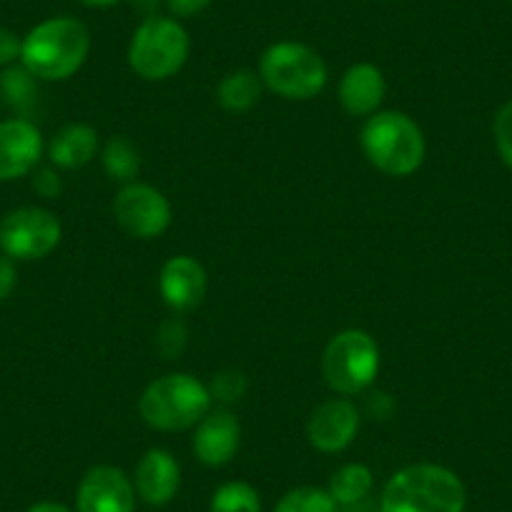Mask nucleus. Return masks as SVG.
<instances>
[{
	"mask_svg": "<svg viewBox=\"0 0 512 512\" xmlns=\"http://www.w3.org/2000/svg\"><path fill=\"white\" fill-rule=\"evenodd\" d=\"M91 53L86 23L56 16L38 23L21 43V66L38 81H66L76 76Z\"/></svg>",
	"mask_w": 512,
	"mask_h": 512,
	"instance_id": "nucleus-1",
	"label": "nucleus"
},
{
	"mask_svg": "<svg viewBox=\"0 0 512 512\" xmlns=\"http://www.w3.org/2000/svg\"><path fill=\"white\" fill-rule=\"evenodd\" d=\"M467 492L460 477L435 462L402 467L387 480L379 512H465Z\"/></svg>",
	"mask_w": 512,
	"mask_h": 512,
	"instance_id": "nucleus-2",
	"label": "nucleus"
},
{
	"mask_svg": "<svg viewBox=\"0 0 512 512\" xmlns=\"http://www.w3.org/2000/svg\"><path fill=\"white\" fill-rule=\"evenodd\" d=\"M364 156L387 176H410L427 154L422 128L407 113L377 111L367 118L359 136Z\"/></svg>",
	"mask_w": 512,
	"mask_h": 512,
	"instance_id": "nucleus-3",
	"label": "nucleus"
},
{
	"mask_svg": "<svg viewBox=\"0 0 512 512\" xmlns=\"http://www.w3.org/2000/svg\"><path fill=\"white\" fill-rule=\"evenodd\" d=\"M211 392L186 372L154 379L139 400V415L151 430L184 432L199 425L211 410Z\"/></svg>",
	"mask_w": 512,
	"mask_h": 512,
	"instance_id": "nucleus-4",
	"label": "nucleus"
},
{
	"mask_svg": "<svg viewBox=\"0 0 512 512\" xmlns=\"http://www.w3.org/2000/svg\"><path fill=\"white\" fill-rule=\"evenodd\" d=\"M191 38L179 18L149 16L128 43V66L144 81H166L184 68Z\"/></svg>",
	"mask_w": 512,
	"mask_h": 512,
	"instance_id": "nucleus-5",
	"label": "nucleus"
},
{
	"mask_svg": "<svg viewBox=\"0 0 512 512\" xmlns=\"http://www.w3.org/2000/svg\"><path fill=\"white\" fill-rule=\"evenodd\" d=\"M327 63L314 48L299 41H277L262 53L259 78L269 91L287 101H309L327 86Z\"/></svg>",
	"mask_w": 512,
	"mask_h": 512,
	"instance_id": "nucleus-6",
	"label": "nucleus"
},
{
	"mask_svg": "<svg viewBox=\"0 0 512 512\" xmlns=\"http://www.w3.org/2000/svg\"><path fill=\"white\" fill-rule=\"evenodd\" d=\"M379 372V347L372 334L344 329L329 339L322 354V374L329 390L342 397L359 395Z\"/></svg>",
	"mask_w": 512,
	"mask_h": 512,
	"instance_id": "nucleus-7",
	"label": "nucleus"
},
{
	"mask_svg": "<svg viewBox=\"0 0 512 512\" xmlns=\"http://www.w3.org/2000/svg\"><path fill=\"white\" fill-rule=\"evenodd\" d=\"M61 221L41 206H23L0 221V251L13 262H38L61 244Z\"/></svg>",
	"mask_w": 512,
	"mask_h": 512,
	"instance_id": "nucleus-8",
	"label": "nucleus"
},
{
	"mask_svg": "<svg viewBox=\"0 0 512 512\" xmlns=\"http://www.w3.org/2000/svg\"><path fill=\"white\" fill-rule=\"evenodd\" d=\"M113 216L128 236L144 241L159 239L171 226V204L154 186L131 181L116 194Z\"/></svg>",
	"mask_w": 512,
	"mask_h": 512,
	"instance_id": "nucleus-9",
	"label": "nucleus"
},
{
	"mask_svg": "<svg viewBox=\"0 0 512 512\" xmlns=\"http://www.w3.org/2000/svg\"><path fill=\"white\" fill-rule=\"evenodd\" d=\"M134 480L113 465H96L83 475L76 492V512H134Z\"/></svg>",
	"mask_w": 512,
	"mask_h": 512,
	"instance_id": "nucleus-10",
	"label": "nucleus"
},
{
	"mask_svg": "<svg viewBox=\"0 0 512 512\" xmlns=\"http://www.w3.org/2000/svg\"><path fill=\"white\" fill-rule=\"evenodd\" d=\"M359 432V410L344 397H332L314 407L307 422L309 445L324 455L347 450Z\"/></svg>",
	"mask_w": 512,
	"mask_h": 512,
	"instance_id": "nucleus-11",
	"label": "nucleus"
},
{
	"mask_svg": "<svg viewBox=\"0 0 512 512\" xmlns=\"http://www.w3.org/2000/svg\"><path fill=\"white\" fill-rule=\"evenodd\" d=\"M43 156V136L28 118L0 121V184L31 174Z\"/></svg>",
	"mask_w": 512,
	"mask_h": 512,
	"instance_id": "nucleus-12",
	"label": "nucleus"
},
{
	"mask_svg": "<svg viewBox=\"0 0 512 512\" xmlns=\"http://www.w3.org/2000/svg\"><path fill=\"white\" fill-rule=\"evenodd\" d=\"M241 442V425L229 410H209V415L196 425L194 455L206 467H224L234 460Z\"/></svg>",
	"mask_w": 512,
	"mask_h": 512,
	"instance_id": "nucleus-13",
	"label": "nucleus"
},
{
	"mask_svg": "<svg viewBox=\"0 0 512 512\" xmlns=\"http://www.w3.org/2000/svg\"><path fill=\"white\" fill-rule=\"evenodd\" d=\"M206 287H209L206 269L191 256H171L161 267L159 292L166 307L174 309L176 314L199 307L201 299L206 297Z\"/></svg>",
	"mask_w": 512,
	"mask_h": 512,
	"instance_id": "nucleus-14",
	"label": "nucleus"
},
{
	"mask_svg": "<svg viewBox=\"0 0 512 512\" xmlns=\"http://www.w3.org/2000/svg\"><path fill=\"white\" fill-rule=\"evenodd\" d=\"M181 485L179 462L171 452L154 447L139 460L134 472L136 495L151 507L169 505Z\"/></svg>",
	"mask_w": 512,
	"mask_h": 512,
	"instance_id": "nucleus-15",
	"label": "nucleus"
},
{
	"mask_svg": "<svg viewBox=\"0 0 512 512\" xmlns=\"http://www.w3.org/2000/svg\"><path fill=\"white\" fill-rule=\"evenodd\" d=\"M387 96V81L372 63H354L339 81V103L349 116H372Z\"/></svg>",
	"mask_w": 512,
	"mask_h": 512,
	"instance_id": "nucleus-16",
	"label": "nucleus"
},
{
	"mask_svg": "<svg viewBox=\"0 0 512 512\" xmlns=\"http://www.w3.org/2000/svg\"><path fill=\"white\" fill-rule=\"evenodd\" d=\"M98 151V134L96 128L86 126V123H68L53 136L48 144V159L58 169H81L88 161L96 156Z\"/></svg>",
	"mask_w": 512,
	"mask_h": 512,
	"instance_id": "nucleus-17",
	"label": "nucleus"
},
{
	"mask_svg": "<svg viewBox=\"0 0 512 512\" xmlns=\"http://www.w3.org/2000/svg\"><path fill=\"white\" fill-rule=\"evenodd\" d=\"M262 88L264 83L259 73L249 71V68H236V71L226 73L219 81V86H216V103L224 111L244 113L259 103Z\"/></svg>",
	"mask_w": 512,
	"mask_h": 512,
	"instance_id": "nucleus-18",
	"label": "nucleus"
},
{
	"mask_svg": "<svg viewBox=\"0 0 512 512\" xmlns=\"http://www.w3.org/2000/svg\"><path fill=\"white\" fill-rule=\"evenodd\" d=\"M372 487H374L372 470H369L367 465L352 462V465H344L334 472L327 490L339 507H352V505H359V502L372 492Z\"/></svg>",
	"mask_w": 512,
	"mask_h": 512,
	"instance_id": "nucleus-19",
	"label": "nucleus"
},
{
	"mask_svg": "<svg viewBox=\"0 0 512 512\" xmlns=\"http://www.w3.org/2000/svg\"><path fill=\"white\" fill-rule=\"evenodd\" d=\"M101 159L106 174L113 181H121V184H131L141 169L139 149L126 136H113V139H108V144L103 146Z\"/></svg>",
	"mask_w": 512,
	"mask_h": 512,
	"instance_id": "nucleus-20",
	"label": "nucleus"
},
{
	"mask_svg": "<svg viewBox=\"0 0 512 512\" xmlns=\"http://www.w3.org/2000/svg\"><path fill=\"white\" fill-rule=\"evenodd\" d=\"M209 512H262V500L249 482L234 480L214 492Z\"/></svg>",
	"mask_w": 512,
	"mask_h": 512,
	"instance_id": "nucleus-21",
	"label": "nucleus"
},
{
	"mask_svg": "<svg viewBox=\"0 0 512 512\" xmlns=\"http://www.w3.org/2000/svg\"><path fill=\"white\" fill-rule=\"evenodd\" d=\"M337 502L322 487H294L277 502L274 512H337Z\"/></svg>",
	"mask_w": 512,
	"mask_h": 512,
	"instance_id": "nucleus-22",
	"label": "nucleus"
},
{
	"mask_svg": "<svg viewBox=\"0 0 512 512\" xmlns=\"http://www.w3.org/2000/svg\"><path fill=\"white\" fill-rule=\"evenodd\" d=\"M36 76L26 71L23 66H8L0 73V96L8 106L13 108H28L36 96Z\"/></svg>",
	"mask_w": 512,
	"mask_h": 512,
	"instance_id": "nucleus-23",
	"label": "nucleus"
},
{
	"mask_svg": "<svg viewBox=\"0 0 512 512\" xmlns=\"http://www.w3.org/2000/svg\"><path fill=\"white\" fill-rule=\"evenodd\" d=\"M246 387H249V382H246L244 374L229 369V372L216 374L209 392H211V400H219L224 402V405H229V402H239L241 397H244Z\"/></svg>",
	"mask_w": 512,
	"mask_h": 512,
	"instance_id": "nucleus-24",
	"label": "nucleus"
},
{
	"mask_svg": "<svg viewBox=\"0 0 512 512\" xmlns=\"http://www.w3.org/2000/svg\"><path fill=\"white\" fill-rule=\"evenodd\" d=\"M492 136H495V146L500 159L512 169V101H507L505 106H500V111L495 113Z\"/></svg>",
	"mask_w": 512,
	"mask_h": 512,
	"instance_id": "nucleus-25",
	"label": "nucleus"
},
{
	"mask_svg": "<svg viewBox=\"0 0 512 512\" xmlns=\"http://www.w3.org/2000/svg\"><path fill=\"white\" fill-rule=\"evenodd\" d=\"M184 342H186V329L179 319H171V322H166L164 327H161L159 339H156V344H159L161 352L166 354V359H174L176 354L184 349Z\"/></svg>",
	"mask_w": 512,
	"mask_h": 512,
	"instance_id": "nucleus-26",
	"label": "nucleus"
},
{
	"mask_svg": "<svg viewBox=\"0 0 512 512\" xmlns=\"http://www.w3.org/2000/svg\"><path fill=\"white\" fill-rule=\"evenodd\" d=\"M21 43L23 38H18L8 28H0V68H8L21 61Z\"/></svg>",
	"mask_w": 512,
	"mask_h": 512,
	"instance_id": "nucleus-27",
	"label": "nucleus"
},
{
	"mask_svg": "<svg viewBox=\"0 0 512 512\" xmlns=\"http://www.w3.org/2000/svg\"><path fill=\"white\" fill-rule=\"evenodd\" d=\"M174 18H194L204 13L214 0H164Z\"/></svg>",
	"mask_w": 512,
	"mask_h": 512,
	"instance_id": "nucleus-28",
	"label": "nucleus"
},
{
	"mask_svg": "<svg viewBox=\"0 0 512 512\" xmlns=\"http://www.w3.org/2000/svg\"><path fill=\"white\" fill-rule=\"evenodd\" d=\"M33 189L46 196V199H56L61 194V179L53 169H38L36 176H33Z\"/></svg>",
	"mask_w": 512,
	"mask_h": 512,
	"instance_id": "nucleus-29",
	"label": "nucleus"
},
{
	"mask_svg": "<svg viewBox=\"0 0 512 512\" xmlns=\"http://www.w3.org/2000/svg\"><path fill=\"white\" fill-rule=\"evenodd\" d=\"M16 284H18L16 262H13L11 256L0 254V302L11 297Z\"/></svg>",
	"mask_w": 512,
	"mask_h": 512,
	"instance_id": "nucleus-30",
	"label": "nucleus"
},
{
	"mask_svg": "<svg viewBox=\"0 0 512 512\" xmlns=\"http://www.w3.org/2000/svg\"><path fill=\"white\" fill-rule=\"evenodd\" d=\"M26 512H73V510H71V507L63 505V502L46 500V502H36V505L28 507Z\"/></svg>",
	"mask_w": 512,
	"mask_h": 512,
	"instance_id": "nucleus-31",
	"label": "nucleus"
},
{
	"mask_svg": "<svg viewBox=\"0 0 512 512\" xmlns=\"http://www.w3.org/2000/svg\"><path fill=\"white\" fill-rule=\"evenodd\" d=\"M78 3L86 8H111V6H116L118 0H78Z\"/></svg>",
	"mask_w": 512,
	"mask_h": 512,
	"instance_id": "nucleus-32",
	"label": "nucleus"
}]
</instances>
